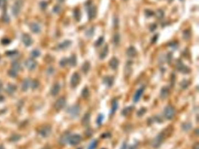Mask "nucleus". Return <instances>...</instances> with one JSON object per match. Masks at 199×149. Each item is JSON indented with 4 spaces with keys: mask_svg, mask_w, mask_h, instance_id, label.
I'll return each instance as SVG.
<instances>
[{
    "mask_svg": "<svg viewBox=\"0 0 199 149\" xmlns=\"http://www.w3.org/2000/svg\"><path fill=\"white\" fill-rule=\"evenodd\" d=\"M7 92L9 94H13L14 92L16 90V86L15 85L10 84L7 87Z\"/></svg>",
    "mask_w": 199,
    "mask_h": 149,
    "instance_id": "25",
    "label": "nucleus"
},
{
    "mask_svg": "<svg viewBox=\"0 0 199 149\" xmlns=\"http://www.w3.org/2000/svg\"><path fill=\"white\" fill-rule=\"evenodd\" d=\"M2 87V83H1V82L0 81V90H1Z\"/></svg>",
    "mask_w": 199,
    "mask_h": 149,
    "instance_id": "56",
    "label": "nucleus"
},
{
    "mask_svg": "<svg viewBox=\"0 0 199 149\" xmlns=\"http://www.w3.org/2000/svg\"><path fill=\"white\" fill-rule=\"evenodd\" d=\"M17 71H16L15 70H14L13 69H11L8 71V74L12 78H16L18 75V73H17Z\"/></svg>",
    "mask_w": 199,
    "mask_h": 149,
    "instance_id": "32",
    "label": "nucleus"
},
{
    "mask_svg": "<svg viewBox=\"0 0 199 149\" xmlns=\"http://www.w3.org/2000/svg\"><path fill=\"white\" fill-rule=\"evenodd\" d=\"M80 79V76L78 73H74L72 75L71 79V85L72 87H75L78 85Z\"/></svg>",
    "mask_w": 199,
    "mask_h": 149,
    "instance_id": "8",
    "label": "nucleus"
},
{
    "mask_svg": "<svg viewBox=\"0 0 199 149\" xmlns=\"http://www.w3.org/2000/svg\"><path fill=\"white\" fill-rule=\"evenodd\" d=\"M157 39H158V36H157V35H155V36L153 37V40H152V42L155 43L156 42H157Z\"/></svg>",
    "mask_w": 199,
    "mask_h": 149,
    "instance_id": "53",
    "label": "nucleus"
},
{
    "mask_svg": "<svg viewBox=\"0 0 199 149\" xmlns=\"http://www.w3.org/2000/svg\"><path fill=\"white\" fill-rule=\"evenodd\" d=\"M97 146V141L96 140H93L91 143L90 145H89L88 149H95V148Z\"/></svg>",
    "mask_w": 199,
    "mask_h": 149,
    "instance_id": "37",
    "label": "nucleus"
},
{
    "mask_svg": "<svg viewBox=\"0 0 199 149\" xmlns=\"http://www.w3.org/2000/svg\"><path fill=\"white\" fill-rule=\"evenodd\" d=\"M145 15H147V16H148V17L151 16H153V15H154V13H153V11H151V10H150V9L145 10Z\"/></svg>",
    "mask_w": 199,
    "mask_h": 149,
    "instance_id": "44",
    "label": "nucleus"
},
{
    "mask_svg": "<svg viewBox=\"0 0 199 149\" xmlns=\"http://www.w3.org/2000/svg\"><path fill=\"white\" fill-rule=\"evenodd\" d=\"M144 87H141L136 92V93L134 94V97H133V101H134L135 103H137V102L140 100L141 97L142 95H143L144 93Z\"/></svg>",
    "mask_w": 199,
    "mask_h": 149,
    "instance_id": "13",
    "label": "nucleus"
},
{
    "mask_svg": "<svg viewBox=\"0 0 199 149\" xmlns=\"http://www.w3.org/2000/svg\"><path fill=\"white\" fill-rule=\"evenodd\" d=\"M164 139V135H163L162 133L159 134L153 140V142H152L153 147H154V148H158V147H160L162 144V143H163Z\"/></svg>",
    "mask_w": 199,
    "mask_h": 149,
    "instance_id": "2",
    "label": "nucleus"
},
{
    "mask_svg": "<svg viewBox=\"0 0 199 149\" xmlns=\"http://www.w3.org/2000/svg\"><path fill=\"white\" fill-rule=\"evenodd\" d=\"M69 60V63L71 66H74L77 64V58L75 55H72L68 59Z\"/></svg>",
    "mask_w": 199,
    "mask_h": 149,
    "instance_id": "26",
    "label": "nucleus"
},
{
    "mask_svg": "<svg viewBox=\"0 0 199 149\" xmlns=\"http://www.w3.org/2000/svg\"><path fill=\"white\" fill-rule=\"evenodd\" d=\"M86 11L88 12V18L89 20L94 19L96 16L97 14V9L96 7L94 5H91V4H87V8H86Z\"/></svg>",
    "mask_w": 199,
    "mask_h": 149,
    "instance_id": "1",
    "label": "nucleus"
},
{
    "mask_svg": "<svg viewBox=\"0 0 199 149\" xmlns=\"http://www.w3.org/2000/svg\"><path fill=\"white\" fill-rule=\"evenodd\" d=\"M183 127L184 130H188L191 128V125H190V124H189V123H185V124L183 126Z\"/></svg>",
    "mask_w": 199,
    "mask_h": 149,
    "instance_id": "47",
    "label": "nucleus"
},
{
    "mask_svg": "<svg viewBox=\"0 0 199 149\" xmlns=\"http://www.w3.org/2000/svg\"><path fill=\"white\" fill-rule=\"evenodd\" d=\"M30 84H31V81L29 79H26L25 80H23V83L22 85V89L23 91H26L29 88Z\"/></svg>",
    "mask_w": 199,
    "mask_h": 149,
    "instance_id": "24",
    "label": "nucleus"
},
{
    "mask_svg": "<svg viewBox=\"0 0 199 149\" xmlns=\"http://www.w3.org/2000/svg\"><path fill=\"white\" fill-rule=\"evenodd\" d=\"M120 35L119 33H116L114 35L113 38V43L115 45H119V43H120Z\"/></svg>",
    "mask_w": 199,
    "mask_h": 149,
    "instance_id": "28",
    "label": "nucleus"
},
{
    "mask_svg": "<svg viewBox=\"0 0 199 149\" xmlns=\"http://www.w3.org/2000/svg\"><path fill=\"white\" fill-rule=\"evenodd\" d=\"M81 136L80 135H74L72 136H70L69 142L71 145L76 146L81 142Z\"/></svg>",
    "mask_w": 199,
    "mask_h": 149,
    "instance_id": "6",
    "label": "nucleus"
},
{
    "mask_svg": "<svg viewBox=\"0 0 199 149\" xmlns=\"http://www.w3.org/2000/svg\"><path fill=\"white\" fill-rule=\"evenodd\" d=\"M0 149H4L3 146H0Z\"/></svg>",
    "mask_w": 199,
    "mask_h": 149,
    "instance_id": "58",
    "label": "nucleus"
},
{
    "mask_svg": "<svg viewBox=\"0 0 199 149\" xmlns=\"http://www.w3.org/2000/svg\"><path fill=\"white\" fill-rule=\"evenodd\" d=\"M7 4V0H0V8H3Z\"/></svg>",
    "mask_w": 199,
    "mask_h": 149,
    "instance_id": "46",
    "label": "nucleus"
},
{
    "mask_svg": "<svg viewBox=\"0 0 199 149\" xmlns=\"http://www.w3.org/2000/svg\"><path fill=\"white\" fill-rule=\"evenodd\" d=\"M61 9V8L59 6V5H56V6H55L54 8L53 11H54V12H55V13L59 14V13H60V12Z\"/></svg>",
    "mask_w": 199,
    "mask_h": 149,
    "instance_id": "45",
    "label": "nucleus"
},
{
    "mask_svg": "<svg viewBox=\"0 0 199 149\" xmlns=\"http://www.w3.org/2000/svg\"><path fill=\"white\" fill-rule=\"evenodd\" d=\"M169 94V91L168 88L167 87H163L161 91V97L162 99H166L168 97Z\"/></svg>",
    "mask_w": 199,
    "mask_h": 149,
    "instance_id": "21",
    "label": "nucleus"
},
{
    "mask_svg": "<svg viewBox=\"0 0 199 149\" xmlns=\"http://www.w3.org/2000/svg\"><path fill=\"white\" fill-rule=\"evenodd\" d=\"M6 54L8 57H14L18 54V53L16 51H9Z\"/></svg>",
    "mask_w": 199,
    "mask_h": 149,
    "instance_id": "39",
    "label": "nucleus"
},
{
    "mask_svg": "<svg viewBox=\"0 0 199 149\" xmlns=\"http://www.w3.org/2000/svg\"><path fill=\"white\" fill-rule=\"evenodd\" d=\"M60 90V86L58 83H56L52 86L51 89V94L52 96H56L59 94Z\"/></svg>",
    "mask_w": 199,
    "mask_h": 149,
    "instance_id": "15",
    "label": "nucleus"
},
{
    "mask_svg": "<svg viewBox=\"0 0 199 149\" xmlns=\"http://www.w3.org/2000/svg\"><path fill=\"white\" fill-rule=\"evenodd\" d=\"M119 60L116 58H112L109 62V66L113 69H116L119 66Z\"/></svg>",
    "mask_w": 199,
    "mask_h": 149,
    "instance_id": "17",
    "label": "nucleus"
},
{
    "mask_svg": "<svg viewBox=\"0 0 199 149\" xmlns=\"http://www.w3.org/2000/svg\"><path fill=\"white\" fill-rule=\"evenodd\" d=\"M3 20L4 21V22H9V17H8V15L7 14H5L3 16Z\"/></svg>",
    "mask_w": 199,
    "mask_h": 149,
    "instance_id": "50",
    "label": "nucleus"
},
{
    "mask_svg": "<svg viewBox=\"0 0 199 149\" xmlns=\"http://www.w3.org/2000/svg\"><path fill=\"white\" fill-rule=\"evenodd\" d=\"M69 137H70V135H69V133L65 132L61 136L60 139V142L61 144H66L69 142Z\"/></svg>",
    "mask_w": 199,
    "mask_h": 149,
    "instance_id": "18",
    "label": "nucleus"
},
{
    "mask_svg": "<svg viewBox=\"0 0 199 149\" xmlns=\"http://www.w3.org/2000/svg\"><path fill=\"white\" fill-rule=\"evenodd\" d=\"M12 69H13L18 72L21 69V64L18 61H14L12 64Z\"/></svg>",
    "mask_w": 199,
    "mask_h": 149,
    "instance_id": "29",
    "label": "nucleus"
},
{
    "mask_svg": "<svg viewBox=\"0 0 199 149\" xmlns=\"http://www.w3.org/2000/svg\"><path fill=\"white\" fill-rule=\"evenodd\" d=\"M9 43L10 41L7 39H4L2 40V43L4 44H9Z\"/></svg>",
    "mask_w": 199,
    "mask_h": 149,
    "instance_id": "52",
    "label": "nucleus"
},
{
    "mask_svg": "<svg viewBox=\"0 0 199 149\" xmlns=\"http://www.w3.org/2000/svg\"><path fill=\"white\" fill-rule=\"evenodd\" d=\"M190 37V32L189 30H185L183 33V37L185 40H187Z\"/></svg>",
    "mask_w": 199,
    "mask_h": 149,
    "instance_id": "40",
    "label": "nucleus"
},
{
    "mask_svg": "<svg viewBox=\"0 0 199 149\" xmlns=\"http://www.w3.org/2000/svg\"><path fill=\"white\" fill-rule=\"evenodd\" d=\"M133 110V108L132 107H127L126 108H125L124 110H123V115H129V114H130V112H131V111Z\"/></svg>",
    "mask_w": 199,
    "mask_h": 149,
    "instance_id": "35",
    "label": "nucleus"
},
{
    "mask_svg": "<svg viewBox=\"0 0 199 149\" xmlns=\"http://www.w3.org/2000/svg\"><path fill=\"white\" fill-rule=\"evenodd\" d=\"M114 25H115V26H117L118 25H119V20H117V21H116V18H115L114 19Z\"/></svg>",
    "mask_w": 199,
    "mask_h": 149,
    "instance_id": "54",
    "label": "nucleus"
},
{
    "mask_svg": "<svg viewBox=\"0 0 199 149\" xmlns=\"http://www.w3.org/2000/svg\"><path fill=\"white\" fill-rule=\"evenodd\" d=\"M170 44V47L174 48V49H176V48H177V46H178V45H177V44L176 43H171Z\"/></svg>",
    "mask_w": 199,
    "mask_h": 149,
    "instance_id": "49",
    "label": "nucleus"
},
{
    "mask_svg": "<svg viewBox=\"0 0 199 149\" xmlns=\"http://www.w3.org/2000/svg\"><path fill=\"white\" fill-rule=\"evenodd\" d=\"M93 32H94V30H93V28H91V29H90L89 30H88L86 32V35L88 37H91L93 36Z\"/></svg>",
    "mask_w": 199,
    "mask_h": 149,
    "instance_id": "42",
    "label": "nucleus"
},
{
    "mask_svg": "<svg viewBox=\"0 0 199 149\" xmlns=\"http://www.w3.org/2000/svg\"><path fill=\"white\" fill-rule=\"evenodd\" d=\"M90 69V64L89 62H85L82 66V71L85 73H87Z\"/></svg>",
    "mask_w": 199,
    "mask_h": 149,
    "instance_id": "27",
    "label": "nucleus"
},
{
    "mask_svg": "<svg viewBox=\"0 0 199 149\" xmlns=\"http://www.w3.org/2000/svg\"><path fill=\"white\" fill-rule=\"evenodd\" d=\"M25 66L30 71L34 70L37 66V62L32 58L28 59L25 62Z\"/></svg>",
    "mask_w": 199,
    "mask_h": 149,
    "instance_id": "10",
    "label": "nucleus"
},
{
    "mask_svg": "<svg viewBox=\"0 0 199 149\" xmlns=\"http://www.w3.org/2000/svg\"><path fill=\"white\" fill-rule=\"evenodd\" d=\"M71 45V42L69 40H65L64 42L60 44L59 45V48L61 50H64L69 48Z\"/></svg>",
    "mask_w": 199,
    "mask_h": 149,
    "instance_id": "20",
    "label": "nucleus"
},
{
    "mask_svg": "<svg viewBox=\"0 0 199 149\" xmlns=\"http://www.w3.org/2000/svg\"><path fill=\"white\" fill-rule=\"evenodd\" d=\"M113 82H114V78L112 76H106L103 79V83L108 87L112 86L113 84Z\"/></svg>",
    "mask_w": 199,
    "mask_h": 149,
    "instance_id": "19",
    "label": "nucleus"
},
{
    "mask_svg": "<svg viewBox=\"0 0 199 149\" xmlns=\"http://www.w3.org/2000/svg\"><path fill=\"white\" fill-rule=\"evenodd\" d=\"M64 0H58V1H59V2H64Z\"/></svg>",
    "mask_w": 199,
    "mask_h": 149,
    "instance_id": "57",
    "label": "nucleus"
},
{
    "mask_svg": "<svg viewBox=\"0 0 199 149\" xmlns=\"http://www.w3.org/2000/svg\"><path fill=\"white\" fill-rule=\"evenodd\" d=\"M39 86V82H38V80H35L32 82V87L33 89H36L37 87Z\"/></svg>",
    "mask_w": 199,
    "mask_h": 149,
    "instance_id": "43",
    "label": "nucleus"
},
{
    "mask_svg": "<svg viewBox=\"0 0 199 149\" xmlns=\"http://www.w3.org/2000/svg\"><path fill=\"white\" fill-rule=\"evenodd\" d=\"M103 42H104V38H103V37H100L98 39V40L96 41V42L95 43V45L96 47H99L100 45L103 44Z\"/></svg>",
    "mask_w": 199,
    "mask_h": 149,
    "instance_id": "30",
    "label": "nucleus"
},
{
    "mask_svg": "<svg viewBox=\"0 0 199 149\" xmlns=\"http://www.w3.org/2000/svg\"><path fill=\"white\" fill-rule=\"evenodd\" d=\"M156 28H157V25H156L155 24H153L150 27L151 31V32H153V31H154L156 29Z\"/></svg>",
    "mask_w": 199,
    "mask_h": 149,
    "instance_id": "51",
    "label": "nucleus"
},
{
    "mask_svg": "<svg viewBox=\"0 0 199 149\" xmlns=\"http://www.w3.org/2000/svg\"><path fill=\"white\" fill-rule=\"evenodd\" d=\"M118 107V104L117 101H115L114 102H113V104H112V111H111V113L112 114H113V113H115L116 110H117Z\"/></svg>",
    "mask_w": 199,
    "mask_h": 149,
    "instance_id": "34",
    "label": "nucleus"
},
{
    "mask_svg": "<svg viewBox=\"0 0 199 149\" xmlns=\"http://www.w3.org/2000/svg\"><path fill=\"white\" fill-rule=\"evenodd\" d=\"M82 96L83 97L86 98L89 96V90H88V88H85L82 92Z\"/></svg>",
    "mask_w": 199,
    "mask_h": 149,
    "instance_id": "38",
    "label": "nucleus"
},
{
    "mask_svg": "<svg viewBox=\"0 0 199 149\" xmlns=\"http://www.w3.org/2000/svg\"><path fill=\"white\" fill-rule=\"evenodd\" d=\"M193 149H199V143H196V144H194V146H193Z\"/></svg>",
    "mask_w": 199,
    "mask_h": 149,
    "instance_id": "55",
    "label": "nucleus"
},
{
    "mask_svg": "<svg viewBox=\"0 0 199 149\" xmlns=\"http://www.w3.org/2000/svg\"><path fill=\"white\" fill-rule=\"evenodd\" d=\"M175 114V110L172 106H168L165 108L164 115L168 120H172L174 117Z\"/></svg>",
    "mask_w": 199,
    "mask_h": 149,
    "instance_id": "3",
    "label": "nucleus"
},
{
    "mask_svg": "<svg viewBox=\"0 0 199 149\" xmlns=\"http://www.w3.org/2000/svg\"><path fill=\"white\" fill-rule=\"evenodd\" d=\"M68 63H69V60H68V59L63 58L60 61V66H62V67H64V66H66Z\"/></svg>",
    "mask_w": 199,
    "mask_h": 149,
    "instance_id": "36",
    "label": "nucleus"
},
{
    "mask_svg": "<svg viewBox=\"0 0 199 149\" xmlns=\"http://www.w3.org/2000/svg\"><path fill=\"white\" fill-rule=\"evenodd\" d=\"M30 29L32 32L35 33H39L41 31L40 26L36 23H32L30 25Z\"/></svg>",
    "mask_w": 199,
    "mask_h": 149,
    "instance_id": "16",
    "label": "nucleus"
},
{
    "mask_svg": "<svg viewBox=\"0 0 199 149\" xmlns=\"http://www.w3.org/2000/svg\"><path fill=\"white\" fill-rule=\"evenodd\" d=\"M68 112L72 117H77V115H78L80 113V108L78 105H75V106H72L71 107L69 108L68 110Z\"/></svg>",
    "mask_w": 199,
    "mask_h": 149,
    "instance_id": "9",
    "label": "nucleus"
},
{
    "mask_svg": "<svg viewBox=\"0 0 199 149\" xmlns=\"http://www.w3.org/2000/svg\"><path fill=\"white\" fill-rule=\"evenodd\" d=\"M108 52H109V48H108V45H106V46H105V47L103 48V50H102V52H100V55H99L100 59H103L105 58L107 55Z\"/></svg>",
    "mask_w": 199,
    "mask_h": 149,
    "instance_id": "23",
    "label": "nucleus"
},
{
    "mask_svg": "<svg viewBox=\"0 0 199 149\" xmlns=\"http://www.w3.org/2000/svg\"><path fill=\"white\" fill-rule=\"evenodd\" d=\"M40 52L39 50H38L37 49L34 50L31 52V55L34 58L38 57L40 56Z\"/></svg>",
    "mask_w": 199,
    "mask_h": 149,
    "instance_id": "33",
    "label": "nucleus"
},
{
    "mask_svg": "<svg viewBox=\"0 0 199 149\" xmlns=\"http://www.w3.org/2000/svg\"><path fill=\"white\" fill-rule=\"evenodd\" d=\"M22 6V2L21 0H17L14 3L12 8V12L14 16H17L21 12V8Z\"/></svg>",
    "mask_w": 199,
    "mask_h": 149,
    "instance_id": "4",
    "label": "nucleus"
},
{
    "mask_svg": "<svg viewBox=\"0 0 199 149\" xmlns=\"http://www.w3.org/2000/svg\"><path fill=\"white\" fill-rule=\"evenodd\" d=\"M52 132V127L49 125H45L42 127L39 130V133L42 137H48Z\"/></svg>",
    "mask_w": 199,
    "mask_h": 149,
    "instance_id": "5",
    "label": "nucleus"
},
{
    "mask_svg": "<svg viewBox=\"0 0 199 149\" xmlns=\"http://www.w3.org/2000/svg\"><path fill=\"white\" fill-rule=\"evenodd\" d=\"M103 116L101 115L99 116V117L98 118V120H97V123H98V124L99 125L101 124L102 121H103Z\"/></svg>",
    "mask_w": 199,
    "mask_h": 149,
    "instance_id": "48",
    "label": "nucleus"
},
{
    "mask_svg": "<svg viewBox=\"0 0 199 149\" xmlns=\"http://www.w3.org/2000/svg\"><path fill=\"white\" fill-rule=\"evenodd\" d=\"M163 16H164V13H163V11L162 10H158L157 12V17L159 18V19H161L162 18Z\"/></svg>",
    "mask_w": 199,
    "mask_h": 149,
    "instance_id": "41",
    "label": "nucleus"
},
{
    "mask_svg": "<svg viewBox=\"0 0 199 149\" xmlns=\"http://www.w3.org/2000/svg\"><path fill=\"white\" fill-rule=\"evenodd\" d=\"M177 69L183 73H187L190 72V69L186 65H184L181 61L178 62L177 64Z\"/></svg>",
    "mask_w": 199,
    "mask_h": 149,
    "instance_id": "11",
    "label": "nucleus"
},
{
    "mask_svg": "<svg viewBox=\"0 0 199 149\" xmlns=\"http://www.w3.org/2000/svg\"><path fill=\"white\" fill-rule=\"evenodd\" d=\"M137 54V52L136 49H135L134 47L131 46L129 47L127 50V55L129 57L133 58L135 57Z\"/></svg>",
    "mask_w": 199,
    "mask_h": 149,
    "instance_id": "14",
    "label": "nucleus"
},
{
    "mask_svg": "<svg viewBox=\"0 0 199 149\" xmlns=\"http://www.w3.org/2000/svg\"><path fill=\"white\" fill-rule=\"evenodd\" d=\"M89 122H90V114L88 113L86 114L82 119V124L86 127L89 124Z\"/></svg>",
    "mask_w": 199,
    "mask_h": 149,
    "instance_id": "22",
    "label": "nucleus"
},
{
    "mask_svg": "<svg viewBox=\"0 0 199 149\" xmlns=\"http://www.w3.org/2000/svg\"><path fill=\"white\" fill-rule=\"evenodd\" d=\"M74 17L75 18V19L77 21H79L81 19V12L79 9H75L74 12Z\"/></svg>",
    "mask_w": 199,
    "mask_h": 149,
    "instance_id": "31",
    "label": "nucleus"
},
{
    "mask_svg": "<svg viewBox=\"0 0 199 149\" xmlns=\"http://www.w3.org/2000/svg\"><path fill=\"white\" fill-rule=\"evenodd\" d=\"M66 104V100L64 97H61L56 101L54 104V108L57 111L62 110Z\"/></svg>",
    "mask_w": 199,
    "mask_h": 149,
    "instance_id": "7",
    "label": "nucleus"
},
{
    "mask_svg": "<svg viewBox=\"0 0 199 149\" xmlns=\"http://www.w3.org/2000/svg\"><path fill=\"white\" fill-rule=\"evenodd\" d=\"M22 42L26 47H29L32 44V39L28 34H24L22 36Z\"/></svg>",
    "mask_w": 199,
    "mask_h": 149,
    "instance_id": "12",
    "label": "nucleus"
}]
</instances>
